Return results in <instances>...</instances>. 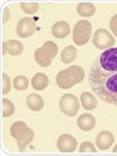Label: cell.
<instances>
[{
	"mask_svg": "<svg viewBox=\"0 0 117 156\" xmlns=\"http://www.w3.org/2000/svg\"><path fill=\"white\" fill-rule=\"evenodd\" d=\"M78 126L82 131H91L96 127V119L92 114L84 113L78 119Z\"/></svg>",
	"mask_w": 117,
	"mask_h": 156,
	"instance_id": "obj_13",
	"label": "cell"
},
{
	"mask_svg": "<svg viewBox=\"0 0 117 156\" xmlns=\"http://www.w3.org/2000/svg\"><path fill=\"white\" fill-rule=\"evenodd\" d=\"M89 84L97 98L117 106V47L103 51L93 60Z\"/></svg>",
	"mask_w": 117,
	"mask_h": 156,
	"instance_id": "obj_1",
	"label": "cell"
},
{
	"mask_svg": "<svg viewBox=\"0 0 117 156\" xmlns=\"http://www.w3.org/2000/svg\"><path fill=\"white\" fill-rule=\"evenodd\" d=\"M26 105L28 107L31 109V111H35V112H38L42 111L43 107H44V101L43 98H41L37 94H30L28 98H26Z\"/></svg>",
	"mask_w": 117,
	"mask_h": 156,
	"instance_id": "obj_14",
	"label": "cell"
},
{
	"mask_svg": "<svg viewBox=\"0 0 117 156\" xmlns=\"http://www.w3.org/2000/svg\"><path fill=\"white\" fill-rule=\"evenodd\" d=\"M35 59H36V62L38 64L39 66L48 67V66H50V64H52L54 58L52 57V54L44 47H39L35 52Z\"/></svg>",
	"mask_w": 117,
	"mask_h": 156,
	"instance_id": "obj_12",
	"label": "cell"
},
{
	"mask_svg": "<svg viewBox=\"0 0 117 156\" xmlns=\"http://www.w3.org/2000/svg\"><path fill=\"white\" fill-rule=\"evenodd\" d=\"M10 18V11H8V9L7 7H5V10H4V16H2V23H6L7 20Z\"/></svg>",
	"mask_w": 117,
	"mask_h": 156,
	"instance_id": "obj_26",
	"label": "cell"
},
{
	"mask_svg": "<svg viewBox=\"0 0 117 156\" xmlns=\"http://www.w3.org/2000/svg\"><path fill=\"white\" fill-rule=\"evenodd\" d=\"M77 55H78L77 48L74 46H67L61 53V61L63 64H71L77 59Z\"/></svg>",
	"mask_w": 117,
	"mask_h": 156,
	"instance_id": "obj_17",
	"label": "cell"
},
{
	"mask_svg": "<svg viewBox=\"0 0 117 156\" xmlns=\"http://www.w3.org/2000/svg\"><path fill=\"white\" fill-rule=\"evenodd\" d=\"M71 33V27L66 20H59L52 27V34L56 39H65Z\"/></svg>",
	"mask_w": 117,
	"mask_h": 156,
	"instance_id": "obj_10",
	"label": "cell"
},
{
	"mask_svg": "<svg viewBox=\"0 0 117 156\" xmlns=\"http://www.w3.org/2000/svg\"><path fill=\"white\" fill-rule=\"evenodd\" d=\"M24 47L20 41L17 40H8L2 43V55L6 53H10L11 55H19L23 53Z\"/></svg>",
	"mask_w": 117,
	"mask_h": 156,
	"instance_id": "obj_9",
	"label": "cell"
},
{
	"mask_svg": "<svg viewBox=\"0 0 117 156\" xmlns=\"http://www.w3.org/2000/svg\"><path fill=\"white\" fill-rule=\"evenodd\" d=\"M13 87L18 90V91H23L25 89H28L29 87V79L25 76H17L13 79Z\"/></svg>",
	"mask_w": 117,
	"mask_h": 156,
	"instance_id": "obj_20",
	"label": "cell"
},
{
	"mask_svg": "<svg viewBox=\"0 0 117 156\" xmlns=\"http://www.w3.org/2000/svg\"><path fill=\"white\" fill-rule=\"evenodd\" d=\"M60 109L67 117L77 115L79 111V100L72 94H65L60 100Z\"/></svg>",
	"mask_w": 117,
	"mask_h": 156,
	"instance_id": "obj_6",
	"label": "cell"
},
{
	"mask_svg": "<svg viewBox=\"0 0 117 156\" xmlns=\"http://www.w3.org/2000/svg\"><path fill=\"white\" fill-rule=\"evenodd\" d=\"M92 43L98 49H109L115 46V37L106 29H98L92 36Z\"/></svg>",
	"mask_w": 117,
	"mask_h": 156,
	"instance_id": "obj_5",
	"label": "cell"
},
{
	"mask_svg": "<svg viewBox=\"0 0 117 156\" xmlns=\"http://www.w3.org/2000/svg\"><path fill=\"white\" fill-rule=\"evenodd\" d=\"M110 30L112 31V34L117 37V13L110 20Z\"/></svg>",
	"mask_w": 117,
	"mask_h": 156,
	"instance_id": "obj_25",
	"label": "cell"
},
{
	"mask_svg": "<svg viewBox=\"0 0 117 156\" xmlns=\"http://www.w3.org/2000/svg\"><path fill=\"white\" fill-rule=\"evenodd\" d=\"M1 80H2V94L6 95L10 90H11V78L8 77L6 73H2L1 76Z\"/></svg>",
	"mask_w": 117,
	"mask_h": 156,
	"instance_id": "obj_23",
	"label": "cell"
},
{
	"mask_svg": "<svg viewBox=\"0 0 117 156\" xmlns=\"http://www.w3.org/2000/svg\"><path fill=\"white\" fill-rule=\"evenodd\" d=\"M22 10L28 15H35L39 9L38 2H22L20 4Z\"/></svg>",
	"mask_w": 117,
	"mask_h": 156,
	"instance_id": "obj_21",
	"label": "cell"
},
{
	"mask_svg": "<svg viewBox=\"0 0 117 156\" xmlns=\"http://www.w3.org/2000/svg\"><path fill=\"white\" fill-rule=\"evenodd\" d=\"M92 25L89 20H79L73 28V41L78 46H84L91 39Z\"/></svg>",
	"mask_w": 117,
	"mask_h": 156,
	"instance_id": "obj_4",
	"label": "cell"
},
{
	"mask_svg": "<svg viewBox=\"0 0 117 156\" xmlns=\"http://www.w3.org/2000/svg\"><path fill=\"white\" fill-rule=\"evenodd\" d=\"M11 136L17 140V145H18V150L24 151L25 148L32 142L34 139V131L28 127V125L24 121H16L12 124L11 126Z\"/></svg>",
	"mask_w": 117,
	"mask_h": 156,
	"instance_id": "obj_3",
	"label": "cell"
},
{
	"mask_svg": "<svg viewBox=\"0 0 117 156\" xmlns=\"http://www.w3.org/2000/svg\"><path fill=\"white\" fill-rule=\"evenodd\" d=\"M80 102L86 111H92L98 106V100L90 93H82L80 95Z\"/></svg>",
	"mask_w": 117,
	"mask_h": 156,
	"instance_id": "obj_15",
	"label": "cell"
},
{
	"mask_svg": "<svg viewBox=\"0 0 117 156\" xmlns=\"http://www.w3.org/2000/svg\"><path fill=\"white\" fill-rule=\"evenodd\" d=\"M77 140L71 135H62L58 139V149L62 153H73L77 149Z\"/></svg>",
	"mask_w": 117,
	"mask_h": 156,
	"instance_id": "obj_8",
	"label": "cell"
},
{
	"mask_svg": "<svg viewBox=\"0 0 117 156\" xmlns=\"http://www.w3.org/2000/svg\"><path fill=\"white\" fill-rule=\"evenodd\" d=\"M49 84V78L47 77L44 73H36L34 78L31 79V85L36 90H44Z\"/></svg>",
	"mask_w": 117,
	"mask_h": 156,
	"instance_id": "obj_16",
	"label": "cell"
},
{
	"mask_svg": "<svg viewBox=\"0 0 117 156\" xmlns=\"http://www.w3.org/2000/svg\"><path fill=\"white\" fill-rule=\"evenodd\" d=\"M112 150H114V153H117V144L114 147V149H112Z\"/></svg>",
	"mask_w": 117,
	"mask_h": 156,
	"instance_id": "obj_27",
	"label": "cell"
},
{
	"mask_svg": "<svg viewBox=\"0 0 117 156\" xmlns=\"http://www.w3.org/2000/svg\"><path fill=\"white\" fill-rule=\"evenodd\" d=\"M77 12L81 17H91L96 12V7L91 2H80L77 6Z\"/></svg>",
	"mask_w": 117,
	"mask_h": 156,
	"instance_id": "obj_18",
	"label": "cell"
},
{
	"mask_svg": "<svg viewBox=\"0 0 117 156\" xmlns=\"http://www.w3.org/2000/svg\"><path fill=\"white\" fill-rule=\"evenodd\" d=\"M85 78V71L81 66L73 65L68 69H65L60 71L56 75V84L61 89H69L74 87L75 84H79Z\"/></svg>",
	"mask_w": 117,
	"mask_h": 156,
	"instance_id": "obj_2",
	"label": "cell"
},
{
	"mask_svg": "<svg viewBox=\"0 0 117 156\" xmlns=\"http://www.w3.org/2000/svg\"><path fill=\"white\" fill-rule=\"evenodd\" d=\"M42 47H44V48L52 54L53 58L56 57V54H58V52H59V48H58V46H56L55 42H53V41H45V42L43 43Z\"/></svg>",
	"mask_w": 117,
	"mask_h": 156,
	"instance_id": "obj_22",
	"label": "cell"
},
{
	"mask_svg": "<svg viewBox=\"0 0 117 156\" xmlns=\"http://www.w3.org/2000/svg\"><path fill=\"white\" fill-rule=\"evenodd\" d=\"M96 144L98 149L100 150H108L114 144V135L109 131H102L98 133L96 138Z\"/></svg>",
	"mask_w": 117,
	"mask_h": 156,
	"instance_id": "obj_11",
	"label": "cell"
},
{
	"mask_svg": "<svg viewBox=\"0 0 117 156\" xmlns=\"http://www.w3.org/2000/svg\"><path fill=\"white\" fill-rule=\"evenodd\" d=\"M1 106H2V107H1V114H2V118H8L15 113L16 107H15V105H13L10 100H7V98H2V103H1Z\"/></svg>",
	"mask_w": 117,
	"mask_h": 156,
	"instance_id": "obj_19",
	"label": "cell"
},
{
	"mask_svg": "<svg viewBox=\"0 0 117 156\" xmlns=\"http://www.w3.org/2000/svg\"><path fill=\"white\" fill-rule=\"evenodd\" d=\"M79 150H80V153H96L97 148L91 142H84V143H81Z\"/></svg>",
	"mask_w": 117,
	"mask_h": 156,
	"instance_id": "obj_24",
	"label": "cell"
},
{
	"mask_svg": "<svg viewBox=\"0 0 117 156\" xmlns=\"http://www.w3.org/2000/svg\"><path fill=\"white\" fill-rule=\"evenodd\" d=\"M36 31V23L30 17H24L17 24V35L19 37H29Z\"/></svg>",
	"mask_w": 117,
	"mask_h": 156,
	"instance_id": "obj_7",
	"label": "cell"
}]
</instances>
